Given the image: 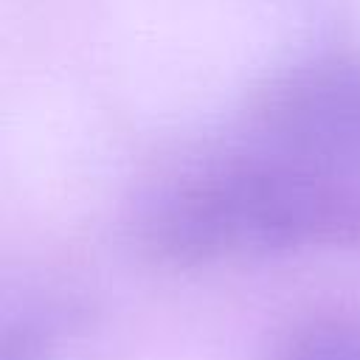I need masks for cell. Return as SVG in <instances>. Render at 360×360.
Listing matches in <instances>:
<instances>
[{
    "mask_svg": "<svg viewBox=\"0 0 360 360\" xmlns=\"http://www.w3.org/2000/svg\"><path fill=\"white\" fill-rule=\"evenodd\" d=\"M138 228L174 264L357 242L360 183L264 141L158 188Z\"/></svg>",
    "mask_w": 360,
    "mask_h": 360,
    "instance_id": "6da1fadb",
    "label": "cell"
},
{
    "mask_svg": "<svg viewBox=\"0 0 360 360\" xmlns=\"http://www.w3.org/2000/svg\"><path fill=\"white\" fill-rule=\"evenodd\" d=\"M259 118L267 143L360 183V68H301L264 96Z\"/></svg>",
    "mask_w": 360,
    "mask_h": 360,
    "instance_id": "7a4b0ae2",
    "label": "cell"
},
{
    "mask_svg": "<svg viewBox=\"0 0 360 360\" xmlns=\"http://www.w3.org/2000/svg\"><path fill=\"white\" fill-rule=\"evenodd\" d=\"M273 360H360V326L321 318L295 329Z\"/></svg>",
    "mask_w": 360,
    "mask_h": 360,
    "instance_id": "3957f363",
    "label": "cell"
},
{
    "mask_svg": "<svg viewBox=\"0 0 360 360\" xmlns=\"http://www.w3.org/2000/svg\"><path fill=\"white\" fill-rule=\"evenodd\" d=\"M0 360H45V352L39 338H34L31 332H8Z\"/></svg>",
    "mask_w": 360,
    "mask_h": 360,
    "instance_id": "277c9868",
    "label": "cell"
}]
</instances>
